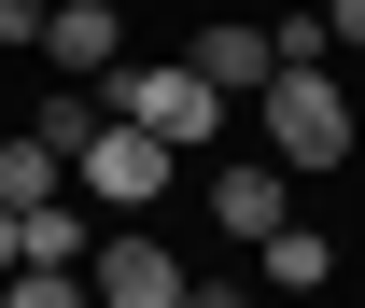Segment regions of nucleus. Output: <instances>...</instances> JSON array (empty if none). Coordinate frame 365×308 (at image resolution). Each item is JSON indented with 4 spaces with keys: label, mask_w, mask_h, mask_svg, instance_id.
<instances>
[{
    "label": "nucleus",
    "mask_w": 365,
    "mask_h": 308,
    "mask_svg": "<svg viewBox=\"0 0 365 308\" xmlns=\"http://www.w3.org/2000/svg\"><path fill=\"white\" fill-rule=\"evenodd\" d=\"M0 308H98V294H85V266H14Z\"/></svg>",
    "instance_id": "nucleus-11"
},
{
    "label": "nucleus",
    "mask_w": 365,
    "mask_h": 308,
    "mask_svg": "<svg viewBox=\"0 0 365 308\" xmlns=\"http://www.w3.org/2000/svg\"><path fill=\"white\" fill-rule=\"evenodd\" d=\"M14 238H29V266H85V224H71V196H43V211H14Z\"/></svg>",
    "instance_id": "nucleus-10"
},
{
    "label": "nucleus",
    "mask_w": 365,
    "mask_h": 308,
    "mask_svg": "<svg viewBox=\"0 0 365 308\" xmlns=\"http://www.w3.org/2000/svg\"><path fill=\"white\" fill-rule=\"evenodd\" d=\"M267 70H281V43H267V28H239V14H225V28H197V85L267 98Z\"/></svg>",
    "instance_id": "nucleus-7"
},
{
    "label": "nucleus",
    "mask_w": 365,
    "mask_h": 308,
    "mask_svg": "<svg viewBox=\"0 0 365 308\" xmlns=\"http://www.w3.org/2000/svg\"><path fill=\"white\" fill-rule=\"evenodd\" d=\"M323 28H337V43H365V0H323Z\"/></svg>",
    "instance_id": "nucleus-14"
},
{
    "label": "nucleus",
    "mask_w": 365,
    "mask_h": 308,
    "mask_svg": "<svg viewBox=\"0 0 365 308\" xmlns=\"http://www.w3.org/2000/svg\"><path fill=\"white\" fill-rule=\"evenodd\" d=\"M169 169H182V154H169L155 127H127V112H98V140L71 154V182H85L98 211H155V196H169Z\"/></svg>",
    "instance_id": "nucleus-3"
},
{
    "label": "nucleus",
    "mask_w": 365,
    "mask_h": 308,
    "mask_svg": "<svg viewBox=\"0 0 365 308\" xmlns=\"http://www.w3.org/2000/svg\"><path fill=\"white\" fill-rule=\"evenodd\" d=\"M0 43H43V0H0Z\"/></svg>",
    "instance_id": "nucleus-12"
},
{
    "label": "nucleus",
    "mask_w": 365,
    "mask_h": 308,
    "mask_svg": "<svg viewBox=\"0 0 365 308\" xmlns=\"http://www.w3.org/2000/svg\"><path fill=\"white\" fill-rule=\"evenodd\" d=\"M182 308H253V294H239V280H182Z\"/></svg>",
    "instance_id": "nucleus-13"
},
{
    "label": "nucleus",
    "mask_w": 365,
    "mask_h": 308,
    "mask_svg": "<svg viewBox=\"0 0 365 308\" xmlns=\"http://www.w3.org/2000/svg\"><path fill=\"white\" fill-rule=\"evenodd\" d=\"M253 127H267V154L295 182H323V169H351V98H337V70H267V98H253Z\"/></svg>",
    "instance_id": "nucleus-2"
},
{
    "label": "nucleus",
    "mask_w": 365,
    "mask_h": 308,
    "mask_svg": "<svg viewBox=\"0 0 365 308\" xmlns=\"http://www.w3.org/2000/svg\"><path fill=\"white\" fill-rule=\"evenodd\" d=\"M253 266H267V294H323V280H337V253H323L309 224H267V238H253Z\"/></svg>",
    "instance_id": "nucleus-9"
},
{
    "label": "nucleus",
    "mask_w": 365,
    "mask_h": 308,
    "mask_svg": "<svg viewBox=\"0 0 365 308\" xmlns=\"http://www.w3.org/2000/svg\"><path fill=\"white\" fill-rule=\"evenodd\" d=\"M98 98H113L127 127H155L169 154H211V140H225V112H239L225 85H197V56H127V70H113Z\"/></svg>",
    "instance_id": "nucleus-1"
},
{
    "label": "nucleus",
    "mask_w": 365,
    "mask_h": 308,
    "mask_svg": "<svg viewBox=\"0 0 365 308\" xmlns=\"http://www.w3.org/2000/svg\"><path fill=\"white\" fill-rule=\"evenodd\" d=\"M281 211H295V169H281V154H239V169H211V224H225V238H267Z\"/></svg>",
    "instance_id": "nucleus-6"
},
{
    "label": "nucleus",
    "mask_w": 365,
    "mask_h": 308,
    "mask_svg": "<svg viewBox=\"0 0 365 308\" xmlns=\"http://www.w3.org/2000/svg\"><path fill=\"white\" fill-rule=\"evenodd\" d=\"M43 196H71V154H56L43 127H14L0 140V211H43Z\"/></svg>",
    "instance_id": "nucleus-8"
},
{
    "label": "nucleus",
    "mask_w": 365,
    "mask_h": 308,
    "mask_svg": "<svg viewBox=\"0 0 365 308\" xmlns=\"http://www.w3.org/2000/svg\"><path fill=\"white\" fill-rule=\"evenodd\" d=\"M14 266H29V238H14V211H0V280H14Z\"/></svg>",
    "instance_id": "nucleus-15"
},
{
    "label": "nucleus",
    "mask_w": 365,
    "mask_h": 308,
    "mask_svg": "<svg viewBox=\"0 0 365 308\" xmlns=\"http://www.w3.org/2000/svg\"><path fill=\"white\" fill-rule=\"evenodd\" d=\"M43 56H56V85H113L127 70V14L113 0H43Z\"/></svg>",
    "instance_id": "nucleus-5"
},
{
    "label": "nucleus",
    "mask_w": 365,
    "mask_h": 308,
    "mask_svg": "<svg viewBox=\"0 0 365 308\" xmlns=\"http://www.w3.org/2000/svg\"><path fill=\"white\" fill-rule=\"evenodd\" d=\"M85 294L98 308H182V253L155 238V224H113V238L85 253Z\"/></svg>",
    "instance_id": "nucleus-4"
},
{
    "label": "nucleus",
    "mask_w": 365,
    "mask_h": 308,
    "mask_svg": "<svg viewBox=\"0 0 365 308\" xmlns=\"http://www.w3.org/2000/svg\"><path fill=\"white\" fill-rule=\"evenodd\" d=\"M351 294H365V280H351Z\"/></svg>",
    "instance_id": "nucleus-16"
}]
</instances>
